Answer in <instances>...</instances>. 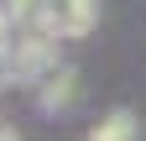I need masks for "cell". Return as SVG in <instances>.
Returning <instances> with one entry per match:
<instances>
[{"mask_svg": "<svg viewBox=\"0 0 146 141\" xmlns=\"http://www.w3.org/2000/svg\"><path fill=\"white\" fill-rule=\"evenodd\" d=\"M52 68H63L58 63V31H21L16 47H11V73L42 84Z\"/></svg>", "mask_w": 146, "mask_h": 141, "instance_id": "1", "label": "cell"}, {"mask_svg": "<svg viewBox=\"0 0 146 141\" xmlns=\"http://www.w3.org/2000/svg\"><path fill=\"white\" fill-rule=\"evenodd\" d=\"M94 16H99L94 0H52L47 31H58V37H84V31L94 26Z\"/></svg>", "mask_w": 146, "mask_h": 141, "instance_id": "2", "label": "cell"}, {"mask_svg": "<svg viewBox=\"0 0 146 141\" xmlns=\"http://www.w3.org/2000/svg\"><path fill=\"white\" fill-rule=\"evenodd\" d=\"M36 94H42V110H68L73 99H78V73L63 63V68H52V73L36 84Z\"/></svg>", "mask_w": 146, "mask_h": 141, "instance_id": "3", "label": "cell"}, {"mask_svg": "<svg viewBox=\"0 0 146 141\" xmlns=\"http://www.w3.org/2000/svg\"><path fill=\"white\" fill-rule=\"evenodd\" d=\"M136 136H141V126H136L131 110H110L99 126L89 131V141H136Z\"/></svg>", "mask_w": 146, "mask_h": 141, "instance_id": "4", "label": "cell"}, {"mask_svg": "<svg viewBox=\"0 0 146 141\" xmlns=\"http://www.w3.org/2000/svg\"><path fill=\"white\" fill-rule=\"evenodd\" d=\"M11 31H16V21H11V11L0 5V47H5V52H11Z\"/></svg>", "mask_w": 146, "mask_h": 141, "instance_id": "5", "label": "cell"}, {"mask_svg": "<svg viewBox=\"0 0 146 141\" xmlns=\"http://www.w3.org/2000/svg\"><path fill=\"white\" fill-rule=\"evenodd\" d=\"M0 141H21V136H16V131H11V126H0Z\"/></svg>", "mask_w": 146, "mask_h": 141, "instance_id": "6", "label": "cell"}]
</instances>
